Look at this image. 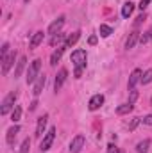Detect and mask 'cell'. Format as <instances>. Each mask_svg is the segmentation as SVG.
<instances>
[{
  "instance_id": "cell-13",
  "label": "cell",
  "mask_w": 152,
  "mask_h": 153,
  "mask_svg": "<svg viewBox=\"0 0 152 153\" xmlns=\"http://www.w3.org/2000/svg\"><path fill=\"white\" fill-rule=\"evenodd\" d=\"M20 132V126L18 125H13L9 130H7V144H14V139H16V134Z\"/></svg>"
},
{
  "instance_id": "cell-14",
  "label": "cell",
  "mask_w": 152,
  "mask_h": 153,
  "mask_svg": "<svg viewBox=\"0 0 152 153\" xmlns=\"http://www.w3.org/2000/svg\"><path fill=\"white\" fill-rule=\"evenodd\" d=\"M140 39V32L138 30H132L131 34H129V38H127V41H125V48L129 50V48H132L134 45H136V41Z\"/></svg>"
},
{
  "instance_id": "cell-5",
  "label": "cell",
  "mask_w": 152,
  "mask_h": 153,
  "mask_svg": "<svg viewBox=\"0 0 152 153\" xmlns=\"http://www.w3.org/2000/svg\"><path fill=\"white\" fill-rule=\"evenodd\" d=\"M84 143H86L84 135H75V137H74V141L70 143V153H79L81 150H82Z\"/></svg>"
},
{
  "instance_id": "cell-23",
  "label": "cell",
  "mask_w": 152,
  "mask_h": 153,
  "mask_svg": "<svg viewBox=\"0 0 152 153\" xmlns=\"http://www.w3.org/2000/svg\"><path fill=\"white\" fill-rule=\"evenodd\" d=\"M63 39H65V34L57 32V34H54V36H52V39H50V45H52V46H59V45L63 43Z\"/></svg>"
},
{
  "instance_id": "cell-3",
  "label": "cell",
  "mask_w": 152,
  "mask_h": 153,
  "mask_svg": "<svg viewBox=\"0 0 152 153\" xmlns=\"http://www.w3.org/2000/svg\"><path fill=\"white\" fill-rule=\"evenodd\" d=\"M39 68H41V61L39 59H34L29 66V71H27V84H32L36 78H38L39 73Z\"/></svg>"
},
{
  "instance_id": "cell-6",
  "label": "cell",
  "mask_w": 152,
  "mask_h": 153,
  "mask_svg": "<svg viewBox=\"0 0 152 153\" xmlns=\"http://www.w3.org/2000/svg\"><path fill=\"white\" fill-rule=\"evenodd\" d=\"M14 61H16V52H11L9 57L2 61V73H4V75L9 73V70H11V66L14 64Z\"/></svg>"
},
{
  "instance_id": "cell-9",
  "label": "cell",
  "mask_w": 152,
  "mask_h": 153,
  "mask_svg": "<svg viewBox=\"0 0 152 153\" xmlns=\"http://www.w3.org/2000/svg\"><path fill=\"white\" fill-rule=\"evenodd\" d=\"M102 103H104V96H102V94H95V96L90 100L88 109H90V111H97V109H100Z\"/></svg>"
},
{
  "instance_id": "cell-30",
  "label": "cell",
  "mask_w": 152,
  "mask_h": 153,
  "mask_svg": "<svg viewBox=\"0 0 152 153\" xmlns=\"http://www.w3.org/2000/svg\"><path fill=\"white\" fill-rule=\"evenodd\" d=\"M143 22H145V14H140V16L136 18V22H134V27H140Z\"/></svg>"
},
{
  "instance_id": "cell-26",
  "label": "cell",
  "mask_w": 152,
  "mask_h": 153,
  "mask_svg": "<svg viewBox=\"0 0 152 153\" xmlns=\"http://www.w3.org/2000/svg\"><path fill=\"white\" fill-rule=\"evenodd\" d=\"M29 148H31V139H25V141L22 143V150H20V153H29Z\"/></svg>"
},
{
  "instance_id": "cell-35",
  "label": "cell",
  "mask_w": 152,
  "mask_h": 153,
  "mask_svg": "<svg viewBox=\"0 0 152 153\" xmlns=\"http://www.w3.org/2000/svg\"><path fill=\"white\" fill-rule=\"evenodd\" d=\"M88 43H90V45H97V36H90Z\"/></svg>"
},
{
  "instance_id": "cell-29",
  "label": "cell",
  "mask_w": 152,
  "mask_h": 153,
  "mask_svg": "<svg viewBox=\"0 0 152 153\" xmlns=\"http://www.w3.org/2000/svg\"><path fill=\"white\" fill-rule=\"evenodd\" d=\"M149 39H150V32H145V34H141V36H140V43H141V45H145Z\"/></svg>"
},
{
  "instance_id": "cell-31",
  "label": "cell",
  "mask_w": 152,
  "mask_h": 153,
  "mask_svg": "<svg viewBox=\"0 0 152 153\" xmlns=\"http://www.w3.org/2000/svg\"><path fill=\"white\" fill-rule=\"evenodd\" d=\"M108 153H122V150H120V148H116V146H113V144H111V146H108Z\"/></svg>"
},
{
  "instance_id": "cell-34",
  "label": "cell",
  "mask_w": 152,
  "mask_h": 153,
  "mask_svg": "<svg viewBox=\"0 0 152 153\" xmlns=\"http://www.w3.org/2000/svg\"><path fill=\"white\" fill-rule=\"evenodd\" d=\"M138 121H140V117H134V119H132V123H131V126H129V130H134V126L138 125Z\"/></svg>"
},
{
  "instance_id": "cell-20",
  "label": "cell",
  "mask_w": 152,
  "mask_h": 153,
  "mask_svg": "<svg viewBox=\"0 0 152 153\" xmlns=\"http://www.w3.org/2000/svg\"><path fill=\"white\" fill-rule=\"evenodd\" d=\"M81 38V32H74V34H70L68 38H66V43H65V46L68 48V46H72V45H75L77 41Z\"/></svg>"
},
{
  "instance_id": "cell-24",
  "label": "cell",
  "mask_w": 152,
  "mask_h": 153,
  "mask_svg": "<svg viewBox=\"0 0 152 153\" xmlns=\"http://www.w3.org/2000/svg\"><path fill=\"white\" fill-rule=\"evenodd\" d=\"M99 30H100V36H102V38H109V36L113 34V29H111L109 25H104V23L100 25V29H99Z\"/></svg>"
},
{
  "instance_id": "cell-25",
  "label": "cell",
  "mask_w": 152,
  "mask_h": 153,
  "mask_svg": "<svg viewBox=\"0 0 152 153\" xmlns=\"http://www.w3.org/2000/svg\"><path fill=\"white\" fill-rule=\"evenodd\" d=\"M152 82V70H147L141 76V84H150Z\"/></svg>"
},
{
  "instance_id": "cell-37",
  "label": "cell",
  "mask_w": 152,
  "mask_h": 153,
  "mask_svg": "<svg viewBox=\"0 0 152 153\" xmlns=\"http://www.w3.org/2000/svg\"><path fill=\"white\" fill-rule=\"evenodd\" d=\"M150 38H152V32H150Z\"/></svg>"
},
{
  "instance_id": "cell-22",
  "label": "cell",
  "mask_w": 152,
  "mask_h": 153,
  "mask_svg": "<svg viewBox=\"0 0 152 153\" xmlns=\"http://www.w3.org/2000/svg\"><path fill=\"white\" fill-rule=\"evenodd\" d=\"M132 111V103H123V105H120L118 109H116V114H129Z\"/></svg>"
},
{
  "instance_id": "cell-12",
  "label": "cell",
  "mask_w": 152,
  "mask_h": 153,
  "mask_svg": "<svg viewBox=\"0 0 152 153\" xmlns=\"http://www.w3.org/2000/svg\"><path fill=\"white\" fill-rule=\"evenodd\" d=\"M45 82H47V78H45V75H39L38 80H36V84H34V89H32V94L38 98L39 94H41V89L45 87Z\"/></svg>"
},
{
  "instance_id": "cell-7",
  "label": "cell",
  "mask_w": 152,
  "mask_h": 153,
  "mask_svg": "<svg viewBox=\"0 0 152 153\" xmlns=\"http://www.w3.org/2000/svg\"><path fill=\"white\" fill-rule=\"evenodd\" d=\"M63 25H65V16H59L57 20H54L52 23H50V27H48V34H57L61 29H63Z\"/></svg>"
},
{
  "instance_id": "cell-38",
  "label": "cell",
  "mask_w": 152,
  "mask_h": 153,
  "mask_svg": "<svg viewBox=\"0 0 152 153\" xmlns=\"http://www.w3.org/2000/svg\"><path fill=\"white\" fill-rule=\"evenodd\" d=\"M25 2H29V0H25Z\"/></svg>"
},
{
  "instance_id": "cell-17",
  "label": "cell",
  "mask_w": 152,
  "mask_h": 153,
  "mask_svg": "<svg viewBox=\"0 0 152 153\" xmlns=\"http://www.w3.org/2000/svg\"><path fill=\"white\" fill-rule=\"evenodd\" d=\"M132 11H134V4H132V2H125L123 7H122V16H123V18H129V16L132 14Z\"/></svg>"
},
{
  "instance_id": "cell-4",
  "label": "cell",
  "mask_w": 152,
  "mask_h": 153,
  "mask_svg": "<svg viewBox=\"0 0 152 153\" xmlns=\"http://www.w3.org/2000/svg\"><path fill=\"white\" fill-rule=\"evenodd\" d=\"M54 137H56V128L52 126V128L45 134V137H43V141H41V144H39V150H41V152H48L50 146H52V143H54Z\"/></svg>"
},
{
  "instance_id": "cell-18",
  "label": "cell",
  "mask_w": 152,
  "mask_h": 153,
  "mask_svg": "<svg viewBox=\"0 0 152 153\" xmlns=\"http://www.w3.org/2000/svg\"><path fill=\"white\" fill-rule=\"evenodd\" d=\"M43 36H45V34H43L41 30H39V32H36V34L32 36V39H31V48H38L39 43L43 41Z\"/></svg>"
},
{
  "instance_id": "cell-32",
  "label": "cell",
  "mask_w": 152,
  "mask_h": 153,
  "mask_svg": "<svg viewBox=\"0 0 152 153\" xmlns=\"http://www.w3.org/2000/svg\"><path fill=\"white\" fill-rule=\"evenodd\" d=\"M149 4H150V0H141V2H140V5H138V7H140V9H141V11H143V9H145V7H147V5H149Z\"/></svg>"
},
{
  "instance_id": "cell-36",
  "label": "cell",
  "mask_w": 152,
  "mask_h": 153,
  "mask_svg": "<svg viewBox=\"0 0 152 153\" xmlns=\"http://www.w3.org/2000/svg\"><path fill=\"white\" fill-rule=\"evenodd\" d=\"M36 107H38V100H34V102L31 103V111H36Z\"/></svg>"
},
{
  "instance_id": "cell-15",
  "label": "cell",
  "mask_w": 152,
  "mask_h": 153,
  "mask_svg": "<svg viewBox=\"0 0 152 153\" xmlns=\"http://www.w3.org/2000/svg\"><path fill=\"white\" fill-rule=\"evenodd\" d=\"M65 48H66V46H59V48H57V50L52 53V57H50V64H52V66H56V64L59 62V59L63 57V52H65Z\"/></svg>"
},
{
  "instance_id": "cell-8",
  "label": "cell",
  "mask_w": 152,
  "mask_h": 153,
  "mask_svg": "<svg viewBox=\"0 0 152 153\" xmlns=\"http://www.w3.org/2000/svg\"><path fill=\"white\" fill-rule=\"evenodd\" d=\"M66 76H68V71L63 68L59 73H57V76H56V80H54V91L57 93L61 87H63V84H65V80H66Z\"/></svg>"
},
{
  "instance_id": "cell-16",
  "label": "cell",
  "mask_w": 152,
  "mask_h": 153,
  "mask_svg": "<svg viewBox=\"0 0 152 153\" xmlns=\"http://www.w3.org/2000/svg\"><path fill=\"white\" fill-rule=\"evenodd\" d=\"M25 62H27V59L22 55L20 59H18V62H16V70H14V78H18V76L22 75V71H23V68H25Z\"/></svg>"
},
{
  "instance_id": "cell-1",
  "label": "cell",
  "mask_w": 152,
  "mask_h": 153,
  "mask_svg": "<svg viewBox=\"0 0 152 153\" xmlns=\"http://www.w3.org/2000/svg\"><path fill=\"white\" fill-rule=\"evenodd\" d=\"M86 59H88V55H86V52L84 50H75L74 53H72V62H74V66H75V76L82 75V70L86 68Z\"/></svg>"
},
{
  "instance_id": "cell-28",
  "label": "cell",
  "mask_w": 152,
  "mask_h": 153,
  "mask_svg": "<svg viewBox=\"0 0 152 153\" xmlns=\"http://www.w3.org/2000/svg\"><path fill=\"white\" fill-rule=\"evenodd\" d=\"M138 100V91L136 89H131V96H129V103H134Z\"/></svg>"
},
{
  "instance_id": "cell-10",
  "label": "cell",
  "mask_w": 152,
  "mask_h": 153,
  "mask_svg": "<svg viewBox=\"0 0 152 153\" xmlns=\"http://www.w3.org/2000/svg\"><path fill=\"white\" fill-rule=\"evenodd\" d=\"M47 121H48V114H43V116H41V117L38 119V126H36V134H34V135H36L38 139L41 137V135H43V132H45Z\"/></svg>"
},
{
  "instance_id": "cell-27",
  "label": "cell",
  "mask_w": 152,
  "mask_h": 153,
  "mask_svg": "<svg viewBox=\"0 0 152 153\" xmlns=\"http://www.w3.org/2000/svg\"><path fill=\"white\" fill-rule=\"evenodd\" d=\"M7 52H9V43H4V45H2V61L9 57V53H7Z\"/></svg>"
},
{
  "instance_id": "cell-21",
  "label": "cell",
  "mask_w": 152,
  "mask_h": 153,
  "mask_svg": "<svg viewBox=\"0 0 152 153\" xmlns=\"http://www.w3.org/2000/svg\"><path fill=\"white\" fill-rule=\"evenodd\" d=\"M20 117H22V107L16 105V107L13 109V112H11V121L16 123V121H20Z\"/></svg>"
},
{
  "instance_id": "cell-2",
  "label": "cell",
  "mask_w": 152,
  "mask_h": 153,
  "mask_svg": "<svg viewBox=\"0 0 152 153\" xmlns=\"http://www.w3.org/2000/svg\"><path fill=\"white\" fill-rule=\"evenodd\" d=\"M16 96H18V93L16 91H13V93H9L7 96H5V100L2 102V109H0V114L5 116L11 109H14L16 105H14V102H16Z\"/></svg>"
},
{
  "instance_id": "cell-11",
  "label": "cell",
  "mask_w": 152,
  "mask_h": 153,
  "mask_svg": "<svg viewBox=\"0 0 152 153\" xmlns=\"http://www.w3.org/2000/svg\"><path fill=\"white\" fill-rule=\"evenodd\" d=\"M141 70H134L132 73H131V76H129V89H134V85L138 84V82H141Z\"/></svg>"
},
{
  "instance_id": "cell-33",
  "label": "cell",
  "mask_w": 152,
  "mask_h": 153,
  "mask_svg": "<svg viewBox=\"0 0 152 153\" xmlns=\"http://www.w3.org/2000/svg\"><path fill=\"white\" fill-rule=\"evenodd\" d=\"M143 123L149 125V126H152V116H145V117H143Z\"/></svg>"
},
{
  "instance_id": "cell-19",
  "label": "cell",
  "mask_w": 152,
  "mask_h": 153,
  "mask_svg": "<svg viewBox=\"0 0 152 153\" xmlns=\"http://www.w3.org/2000/svg\"><path fill=\"white\" fill-rule=\"evenodd\" d=\"M149 146H150V141H149V139H145V141L138 143L136 152H138V153H147V152H149Z\"/></svg>"
}]
</instances>
